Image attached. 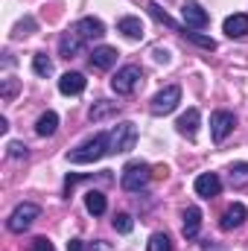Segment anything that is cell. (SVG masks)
<instances>
[{
  "mask_svg": "<svg viewBox=\"0 0 248 251\" xmlns=\"http://www.w3.org/2000/svg\"><path fill=\"white\" fill-rule=\"evenodd\" d=\"M102 155H108V134H94L85 143H79L73 152H67V161L70 164H94Z\"/></svg>",
  "mask_w": 248,
  "mask_h": 251,
  "instance_id": "6da1fadb",
  "label": "cell"
},
{
  "mask_svg": "<svg viewBox=\"0 0 248 251\" xmlns=\"http://www.w3.org/2000/svg\"><path fill=\"white\" fill-rule=\"evenodd\" d=\"M149 181H152V167L143 164V161L125 164L123 176H120V184H123V190H128V193H140Z\"/></svg>",
  "mask_w": 248,
  "mask_h": 251,
  "instance_id": "7a4b0ae2",
  "label": "cell"
},
{
  "mask_svg": "<svg viewBox=\"0 0 248 251\" xmlns=\"http://www.w3.org/2000/svg\"><path fill=\"white\" fill-rule=\"evenodd\" d=\"M140 82H143V70H140L137 64H125V67H120V70L114 73L111 88H114V94L128 97V94H134V91L140 88Z\"/></svg>",
  "mask_w": 248,
  "mask_h": 251,
  "instance_id": "3957f363",
  "label": "cell"
},
{
  "mask_svg": "<svg viewBox=\"0 0 248 251\" xmlns=\"http://www.w3.org/2000/svg\"><path fill=\"white\" fill-rule=\"evenodd\" d=\"M134 143H137V126L128 120L108 131V152H131Z\"/></svg>",
  "mask_w": 248,
  "mask_h": 251,
  "instance_id": "277c9868",
  "label": "cell"
},
{
  "mask_svg": "<svg viewBox=\"0 0 248 251\" xmlns=\"http://www.w3.org/2000/svg\"><path fill=\"white\" fill-rule=\"evenodd\" d=\"M41 216V207L38 204H29V201H24V204H18L12 213H9V219H6V228L12 231V234H24L35 219Z\"/></svg>",
  "mask_w": 248,
  "mask_h": 251,
  "instance_id": "5b68a950",
  "label": "cell"
},
{
  "mask_svg": "<svg viewBox=\"0 0 248 251\" xmlns=\"http://www.w3.org/2000/svg\"><path fill=\"white\" fill-rule=\"evenodd\" d=\"M178 102H181V88L178 85H167L164 91H158L155 97H152V114L155 117H164V114H173L175 108H178Z\"/></svg>",
  "mask_w": 248,
  "mask_h": 251,
  "instance_id": "8992f818",
  "label": "cell"
},
{
  "mask_svg": "<svg viewBox=\"0 0 248 251\" xmlns=\"http://www.w3.org/2000/svg\"><path fill=\"white\" fill-rule=\"evenodd\" d=\"M181 18H184V29H204L210 24V15L196 0H187L184 6H181Z\"/></svg>",
  "mask_w": 248,
  "mask_h": 251,
  "instance_id": "52a82bcc",
  "label": "cell"
},
{
  "mask_svg": "<svg viewBox=\"0 0 248 251\" xmlns=\"http://www.w3.org/2000/svg\"><path fill=\"white\" fill-rule=\"evenodd\" d=\"M234 126H237V117L231 111H213V117H210V134H213V140L222 143L234 131Z\"/></svg>",
  "mask_w": 248,
  "mask_h": 251,
  "instance_id": "ba28073f",
  "label": "cell"
},
{
  "mask_svg": "<svg viewBox=\"0 0 248 251\" xmlns=\"http://www.w3.org/2000/svg\"><path fill=\"white\" fill-rule=\"evenodd\" d=\"M248 219V207L246 204H240V201H234L231 207H225V213H222V219H219V228L222 231H237V228H243Z\"/></svg>",
  "mask_w": 248,
  "mask_h": 251,
  "instance_id": "9c48e42d",
  "label": "cell"
},
{
  "mask_svg": "<svg viewBox=\"0 0 248 251\" xmlns=\"http://www.w3.org/2000/svg\"><path fill=\"white\" fill-rule=\"evenodd\" d=\"M73 32L82 38V41H94V38H102L105 35V24L99 18H82L73 24Z\"/></svg>",
  "mask_w": 248,
  "mask_h": 251,
  "instance_id": "30bf717a",
  "label": "cell"
},
{
  "mask_svg": "<svg viewBox=\"0 0 248 251\" xmlns=\"http://www.w3.org/2000/svg\"><path fill=\"white\" fill-rule=\"evenodd\" d=\"M193 187H196V196H201V199H216L222 193V178L216 173H201Z\"/></svg>",
  "mask_w": 248,
  "mask_h": 251,
  "instance_id": "8fae6325",
  "label": "cell"
},
{
  "mask_svg": "<svg viewBox=\"0 0 248 251\" xmlns=\"http://www.w3.org/2000/svg\"><path fill=\"white\" fill-rule=\"evenodd\" d=\"M85 85H88V79L82 73H76V70H67L62 79H59V91H62L64 97H79L85 91Z\"/></svg>",
  "mask_w": 248,
  "mask_h": 251,
  "instance_id": "7c38bea8",
  "label": "cell"
},
{
  "mask_svg": "<svg viewBox=\"0 0 248 251\" xmlns=\"http://www.w3.org/2000/svg\"><path fill=\"white\" fill-rule=\"evenodd\" d=\"M198 120H201V114H198V108H187L184 114L178 117V123H175V128H178V134H184V137H196V131H198Z\"/></svg>",
  "mask_w": 248,
  "mask_h": 251,
  "instance_id": "4fadbf2b",
  "label": "cell"
},
{
  "mask_svg": "<svg viewBox=\"0 0 248 251\" xmlns=\"http://www.w3.org/2000/svg\"><path fill=\"white\" fill-rule=\"evenodd\" d=\"M225 35L228 38H243V35H248V15H243V12L228 15L225 18Z\"/></svg>",
  "mask_w": 248,
  "mask_h": 251,
  "instance_id": "5bb4252c",
  "label": "cell"
},
{
  "mask_svg": "<svg viewBox=\"0 0 248 251\" xmlns=\"http://www.w3.org/2000/svg\"><path fill=\"white\" fill-rule=\"evenodd\" d=\"M82 44H85V41H82V38H79L73 29H67L62 38H59V53H62L64 59H73V56H79Z\"/></svg>",
  "mask_w": 248,
  "mask_h": 251,
  "instance_id": "9a60e30c",
  "label": "cell"
},
{
  "mask_svg": "<svg viewBox=\"0 0 248 251\" xmlns=\"http://www.w3.org/2000/svg\"><path fill=\"white\" fill-rule=\"evenodd\" d=\"M117 29L123 32L125 38H131V41H137V38H143V21L140 18H134V15H125L117 21Z\"/></svg>",
  "mask_w": 248,
  "mask_h": 251,
  "instance_id": "2e32d148",
  "label": "cell"
},
{
  "mask_svg": "<svg viewBox=\"0 0 248 251\" xmlns=\"http://www.w3.org/2000/svg\"><path fill=\"white\" fill-rule=\"evenodd\" d=\"M114 62H117V50L114 47H97L91 53V64L97 70H108V67H114Z\"/></svg>",
  "mask_w": 248,
  "mask_h": 251,
  "instance_id": "e0dca14e",
  "label": "cell"
},
{
  "mask_svg": "<svg viewBox=\"0 0 248 251\" xmlns=\"http://www.w3.org/2000/svg\"><path fill=\"white\" fill-rule=\"evenodd\" d=\"M181 219H184L181 231H184V237H187V240L198 237V228H201V210H198V207H187Z\"/></svg>",
  "mask_w": 248,
  "mask_h": 251,
  "instance_id": "ac0fdd59",
  "label": "cell"
},
{
  "mask_svg": "<svg viewBox=\"0 0 248 251\" xmlns=\"http://www.w3.org/2000/svg\"><path fill=\"white\" fill-rule=\"evenodd\" d=\"M56 128H59V114H56V111H47V114L38 117L35 134H38V137H50V134H56Z\"/></svg>",
  "mask_w": 248,
  "mask_h": 251,
  "instance_id": "d6986e66",
  "label": "cell"
},
{
  "mask_svg": "<svg viewBox=\"0 0 248 251\" xmlns=\"http://www.w3.org/2000/svg\"><path fill=\"white\" fill-rule=\"evenodd\" d=\"M117 111H120V105H117V102H105V100H99V102H94V105H91L88 117H91L94 123H99V120H105V117H111V114H117Z\"/></svg>",
  "mask_w": 248,
  "mask_h": 251,
  "instance_id": "ffe728a7",
  "label": "cell"
},
{
  "mask_svg": "<svg viewBox=\"0 0 248 251\" xmlns=\"http://www.w3.org/2000/svg\"><path fill=\"white\" fill-rule=\"evenodd\" d=\"M85 207H88V213H94V216H102V213H105V207H108V201H105V193H99V190H91V193H85Z\"/></svg>",
  "mask_w": 248,
  "mask_h": 251,
  "instance_id": "44dd1931",
  "label": "cell"
},
{
  "mask_svg": "<svg viewBox=\"0 0 248 251\" xmlns=\"http://www.w3.org/2000/svg\"><path fill=\"white\" fill-rule=\"evenodd\" d=\"M146 9H149V15H152V18H155V21H158V24H167V26H170V29H175V32H181V35H184V32H187L184 26H178V24H175V21H173V18H170V15H167V12H164V9H161V6H158V3H149V6H146Z\"/></svg>",
  "mask_w": 248,
  "mask_h": 251,
  "instance_id": "7402d4cb",
  "label": "cell"
},
{
  "mask_svg": "<svg viewBox=\"0 0 248 251\" xmlns=\"http://www.w3.org/2000/svg\"><path fill=\"white\" fill-rule=\"evenodd\" d=\"M32 70H35L38 76H44V79L53 73V62L47 59V53H35V56H32Z\"/></svg>",
  "mask_w": 248,
  "mask_h": 251,
  "instance_id": "603a6c76",
  "label": "cell"
},
{
  "mask_svg": "<svg viewBox=\"0 0 248 251\" xmlns=\"http://www.w3.org/2000/svg\"><path fill=\"white\" fill-rule=\"evenodd\" d=\"M184 38H187V41H193V44H198L201 50H216V41H213V38H207V35H201V32H196V29H187Z\"/></svg>",
  "mask_w": 248,
  "mask_h": 251,
  "instance_id": "cb8c5ba5",
  "label": "cell"
},
{
  "mask_svg": "<svg viewBox=\"0 0 248 251\" xmlns=\"http://www.w3.org/2000/svg\"><path fill=\"white\" fill-rule=\"evenodd\" d=\"M146 249H149V251H173V243H170V237H167V234H161V231H158V234H152V237H149Z\"/></svg>",
  "mask_w": 248,
  "mask_h": 251,
  "instance_id": "d4e9b609",
  "label": "cell"
},
{
  "mask_svg": "<svg viewBox=\"0 0 248 251\" xmlns=\"http://www.w3.org/2000/svg\"><path fill=\"white\" fill-rule=\"evenodd\" d=\"M231 184L234 187H246L248 184V164H234L231 167Z\"/></svg>",
  "mask_w": 248,
  "mask_h": 251,
  "instance_id": "484cf974",
  "label": "cell"
},
{
  "mask_svg": "<svg viewBox=\"0 0 248 251\" xmlns=\"http://www.w3.org/2000/svg\"><path fill=\"white\" fill-rule=\"evenodd\" d=\"M131 228H134V219L128 213H117L114 216V231L117 234H131Z\"/></svg>",
  "mask_w": 248,
  "mask_h": 251,
  "instance_id": "4316f807",
  "label": "cell"
},
{
  "mask_svg": "<svg viewBox=\"0 0 248 251\" xmlns=\"http://www.w3.org/2000/svg\"><path fill=\"white\" fill-rule=\"evenodd\" d=\"M29 251H56V246H53L47 237H35L32 246H29Z\"/></svg>",
  "mask_w": 248,
  "mask_h": 251,
  "instance_id": "83f0119b",
  "label": "cell"
},
{
  "mask_svg": "<svg viewBox=\"0 0 248 251\" xmlns=\"http://www.w3.org/2000/svg\"><path fill=\"white\" fill-rule=\"evenodd\" d=\"M32 29H35V21H32V18H26V21H21V24L15 26V38H21V35H29Z\"/></svg>",
  "mask_w": 248,
  "mask_h": 251,
  "instance_id": "f1b7e54d",
  "label": "cell"
},
{
  "mask_svg": "<svg viewBox=\"0 0 248 251\" xmlns=\"http://www.w3.org/2000/svg\"><path fill=\"white\" fill-rule=\"evenodd\" d=\"M9 155H12V158H26L29 152H26V146H24L21 140H12V143H9Z\"/></svg>",
  "mask_w": 248,
  "mask_h": 251,
  "instance_id": "f546056e",
  "label": "cell"
},
{
  "mask_svg": "<svg viewBox=\"0 0 248 251\" xmlns=\"http://www.w3.org/2000/svg\"><path fill=\"white\" fill-rule=\"evenodd\" d=\"M15 91H18V82H15V79H6V82H3V100H12Z\"/></svg>",
  "mask_w": 248,
  "mask_h": 251,
  "instance_id": "4dcf8cb0",
  "label": "cell"
},
{
  "mask_svg": "<svg viewBox=\"0 0 248 251\" xmlns=\"http://www.w3.org/2000/svg\"><path fill=\"white\" fill-rule=\"evenodd\" d=\"M152 56H155V62H170V50H161V47H158V50H155V53H152Z\"/></svg>",
  "mask_w": 248,
  "mask_h": 251,
  "instance_id": "1f68e13d",
  "label": "cell"
},
{
  "mask_svg": "<svg viewBox=\"0 0 248 251\" xmlns=\"http://www.w3.org/2000/svg\"><path fill=\"white\" fill-rule=\"evenodd\" d=\"M67 251H85V243L82 240H70L67 243Z\"/></svg>",
  "mask_w": 248,
  "mask_h": 251,
  "instance_id": "d6a6232c",
  "label": "cell"
},
{
  "mask_svg": "<svg viewBox=\"0 0 248 251\" xmlns=\"http://www.w3.org/2000/svg\"><path fill=\"white\" fill-rule=\"evenodd\" d=\"M204 251H219V249H213V246H204Z\"/></svg>",
  "mask_w": 248,
  "mask_h": 251,
  "instance_id": "836d02e7",
  "label": "cell"
}]
</instances>
